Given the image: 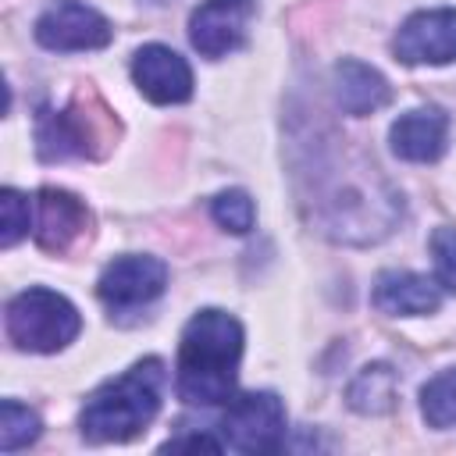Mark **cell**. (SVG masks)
Returning <instances> with one entry per match:
<instances>
[{
  "label": "cell",
  "mask_w": 456,
  "mask_h": 456,
  "mask_svg": "<svg viewBox=\"0 0 456 456\" xmlns=\"http://www.w3.org/2000/svg\"><path fill=\"white\" fill-rule=\"evenodd\" d=\"M242 360V324L224 310H200L182 328L175 388L189 406H217L235 392Z\"/></svg>",
  "instance_id": "1"
},
{
  "label": "cell",
  "mask_w": 456,
  "mask_h": 456,
  "mask_svg": "<svg viewBox=\"0 0 456 456\" xmlns=\"http://www.w3.org/2000/svg\"><path fill=\"white\" fill-rule=\"evenodd\" d=\"M164 363L157 356H146L132 363L125 374L103 381L82 406V435L89 442H128L160 410L164 395Z\"/></svg>",
  "instance_id": "2"
},
{
  "label": "cell",
  "mask_w": 456,
  "mask_h": 456,
  "mask_svg": "<svg viewBox=\"0 0 456 456\" xmlns=\"http://www.w3.org/2000/svg\"><path fill=\"white\" fill-rule=\"evenodd\" d=\"M82 331V317L61 292L25 289L7 303V338L25 353H57Z\"/></svg>",
  "instance_id": "3"
},
{
  "label": "cell",
  "mask_w": 456,
  "mask_h": 456,
  "mask_svg": "<svg viewBox=\"0 0 456 456\" xmlns=\"http://www.w3.org/2000/svg\"><path fill=\"white\" fill-rule=\"evenodd\" d=\"M221 442L224 449L264 456L278 452L285 442V406L274 392H242L228 399L221 417Z\"/></svg>",
  "instance_id": "4"
},
{
  "label": "cell",
  "mask_w": 456,
  "mask_h": 456,
  "mask_svg": "<svg viewBox=\"0 0 456 456\" xmlns=\"http://www.w3.org/2000/svg\"><path fill=\"white\" fill-rule=\"evenodd\" d=\"M32 32H36L39 46L61 50V53H68V50H100L114 36L110 21L96 7H89L82 0H57V4H50L36 18Z\"/></svg>",
  "instance_id": "5"
},
{
  "label": "cell",
  "mask_w": 456,
  "mask_h": 456,
  "mask_svg": "<svg viewBox=\"0 0 456 456\" xmlns=\"http://www.w3.org/2000/svg\"><path fill=\"white\" fill-rule=\"evenodd\" d=\"M253 14L256 0H203L189 18V43L210 61L228 57L246 43Z\"/></svg>",
  "instance_id": "6"
},
{
  "label": "cell",
  "mask_w": 456,
  "mask_h": 456,
  "mask_svg": "<svg viewBox=\"0 0 456 456\" xmlns=\"http://www.w3.org/2000/svg\"><path fill=\"white\" fill-rule=\"evenodd\" d=\"M392 50L403 64H449L456 61V11L452 7H428L410 14L395 39Z\"/></svg>",
  "instance_id": "7"
},
{
  "label": "cell",
  "mask_w": 456,
  "mask_h": 456,
  "mask_svg": "<svg viewBox=\"0 0 456 456\" xmlns=\"http://www.w3.org/2000/svg\"><path fill=\"white\" fill-rule=\"evenodd\" d=\"M164 289H167V264L157 256H139V253L110 260L96 281V296L110 310L142 306V303L157 299Z\"/></svg>",
  "instance_id": "8"
},
{
  "label": "cell",
  "mask_w": 456,
  "mask_h": 456,
  "mask_svg": "<svg viewBox=\"0 0 456 456\" xmlns=\"http://www.w3.org/2000/svg\"><path fill=\"white\" fill-rule=\"evenodd\" d=\"M132 78L150 103H185L192 96V71L185 57L164 43H146L135 50Z\"/></svg>",
  "instance_id": "9"
},
{
  "label": "cell",
  "mask_w": 456,
  "mask_h": 456,
  "mask_svg": "<svg viewBox=\"0 0 456 456\" xmlns=\"http://www.w3.org/2000/svg\"><path fill=\"white\" fill-rule=\"evenodd\" d=\"M86 207L64 189H39L32 200V235L46 253H64L86 232Z\"/></svg>",
  "instance_id": "10"
},
{
  "label": "cell",
  "mask_w": 456,
  "mask_h": 456,
  "mask_svg": "<svg viewBox=\"0 0 456 456\" xmlns=\"http://www.w3.org/2000/svg\"><path fill=\"white\" fill-rule=\"evenodd\" d=\"M392 153L399 160L410 164H431L445 153V139H449V118L438 107H417L406 110L395 125H392Z\"/></svg>",
  "instance_id": "11"
},
{
  "label": "cell",
  "mask_w": 456,
  "mask_h": 456,
  "mask_svg": "<svg viewBox=\"0 0 456 456\" xmlns=\"http://www.w3.org/2000/svg\"><path fill=\"white\" fill-rule=\"evenodd\" d=\"M370 299H374V306L381 314L420 317V314H435L442 306V285L435 278H428V274L385 271V274H378Z\"/></svg>",
  "instance_id": "12"
},
{
  "label": "cell",
  "mask_w": 456,
  "mask_h": 456,
  "mask_svg": "<svg viewBox=\"0 0 456 456\" xmlns=\"http://www.w3.org/2000/svg\"><path fill=\"white\" fill-rule=\"evenodd\" d=\"M331 82H335L338 107L346 114H353V118H367V114L381 110L392 100V89H388L385 75L378 68L363 64V61H353V57H346V61L335 64Z\"/></svg>",
  "instance_id": "13"
},
{
  "label": "cell",
  "mask_w": 456,
  "mask_h": 456,
  "mask_svg": "<svg viewBox=\"0 0 456 456\" xmlns=\"http://www.w3.org/2000/svg\"><path fill=\"white\" fill-rule=\"evenodd\" d=\"M96 139V128L75 110H43L36 121V150L43 160H64V157H86L89 142Z\"/></svg>",
  "instance_id": "14"
},
{
  "label": "cell",
  "mask_w": 456,
  "mask_h": 456,
  "mask_svg": "<svg viewBox=\"0 0 456 456\" xmlns=\"http://www.w3.org/2000/svg\"><path fill=\"white\" fill-rule=\"evenodd\" d=\"M346 399H349V406L356 413H385V410H392V403H395V370L388 363L363 367L353 378Z\"/></svg>",
  "instance_id": "15"
},
{
  "label": "cell",
  "mask_w": 456,
  "mask_h": 456,
  "mask_svg": "<svg viewBox=\"0 0 456 456\" xmlns=\"http://www.w3.org/2000/svg\"><path fill=\"white\" fill-rule=\"evenodd\" d=\"M420 413L431 428H456V367L435 374L420 388Z\"/></svg>",
  "instance_id": "16"
},
{
  "label": "cell",
  "mask_w": 456,
  "mask_h": 456,
  "mask_svg": "<svg viewBox=\"0 0 456 456\" xmlns=\"http://www.w3.org/2000/svg\"><path fill=\"white\" fill-rule=\"evenodd\" d=\"M43 424H39V413L14 403V399H4L0 406V449L4 452H18L25 445H32L39 438Z\"/></svg>",
  "instance_id": "17"
},
{
  "label": "cell",
  "mask_w": 456,
  "mask_h": 456,
  "mask_svg": "<svg viewBox=\"0 0 456 456\" xmlns=\"http://www.w3.org/2000/svg\"><path fill=\"white\" fill-rule=\"evenodd\" d=\"M210 214L224 232H235V235H246L253 228V221H256V207L242 189L217 192L214 203H210Z\"/></svg>",
  "instance_id": "18"
},
{
  "label": "cell",
  "mask_w": 456,
  "mask_h": 456,
  "mask_svg": "<svg viewBox=\"0 0 456 456\" xmlns=\"http://www.w3.org/2000/svg\"><path fill=\"white\" fill-rule=\"evenodd\" d=\"M0 217H4V232L0 242L11 249L21 235H28L32 228V200H25L18 189H4L0 192Z\"/></svg>",
  "instance_id": "19"
},
{
  "label": "cell",
  "mask_w": 456,
  "mask_h": 456,
  "mask_svg": "<svg viewBox=\"0 0 456 456\" xmlns=\"http://www.w3.org/2000/svg\"><path fill=\"white\" fill-rule=\"evenodd\" d=\"M431 256H435V274L438 285L456 292V228H435L431 235Z\"/></svg>",
  "instance_id": "20"
},
{
  "label": "cell",
  "mask_w": 456,
  "mask_h": 456,
  "mask_svg": "<svg viewBox=\"0 0 456 456\" xmlns=\"http://www.w3.org/2000/svg\"><path fill=\"white\" fill-rule=\"evenodd\" d=\"M178 449H207V452H221L224 442L210 438V435H182V438H167L164 452H178Z\"/></svg>",
  "instance_id": "21"
}]
</instances>
